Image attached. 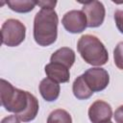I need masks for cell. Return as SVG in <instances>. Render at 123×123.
<instances>
[{
    "mask_svg": "<svg viewBox=\"0 0 123 123\" xmlns=\"http://www.w3.org/2000/svg\"><path fill=\"white\" fill-rule=\"evenodd\" d=\"M59 17L54 9H40L34 19V39L39 46H49L58 37Z\"/></svg>",
    "mask_w": 123,
    "mask_h": 123,
    "instance_id": "cell-1",
    "label": "cell"
},
{
    "mask_svg": "<svg viewBox=\"0 0 123 123\" xmlns=\"http://www.w3.org/2000/svg\"><path fill=\"white\" fill-rule=\"evenodd\" d=\"M77 50L82 59L88 64L101 66L109 61L108 50L103 42L93 35L82 36L78 40Z\"/></svg>",
    "mask_w": 123,
    "mask_h": 123,
    "instance_id": "cell-2",
    "label": "cell"
},
{
    "mask_svg": "<svg viewBox=\"0 0 123 123\" xmlns=\"http://www.w3.org/2000/svg\"><path fill=\"white\" fill-rule=\"evenodd\" d=\"M0 89L1 105L6 111L13 112L15 115L26 111L30 103L31 92L15 88L11 83L4 79H1Z\"/></svg>",
    "mask_w": 123,
    "mask_h": 123,
    "instance_id": "cell-3",
    "label": "cell"
},
{
    "mask_svg": "<svg viewBox=\"0 0 123 123\" xmlns=\"http://www.w3.org/2000/svg\"><path fill=\"white\" fill-rule=\"evenodd\" d=\"M26 36V27L18 19L10 18L1 27L2 43L9 47L18 46L23 42Z\"/></svg>",
    "mask_w": 123,
    "mask_h": 123,
    "instance_id": "cell-4",
    "label": "cell"
},
{
    "mask_svg": "<svg viewBox=\"0 0 123 123\" xmlns=\"http://www.w3.org/2000/svg\"><path fill=\"white\" fill-rule=\"evenodd\" d=\"M85 81L86 82L87 86L93 92L102 91L104 90L109 83H110V76L106 69L102 67H91L88 68L83 74Z\"/></svg>",
    "mask_w": 123,
    "mask_h": 123,
    "instance_id": "cell-5",
    "label": "cell"
},
{
    "mask_svg": "<svg viewBox=\"0 0 123 123\" xmlns=\"http://www.w3.org/2000/svg\"><path fill=\"white\" fill-rule=\"evenodd\" d=\"M82 11L86 16L87 27L97 28L104 22L106 10L102 2L100 1H88L83 3Z\"/></svg>",
    "mask_w": 123,
    "mask_h": 123,
    "instance_id": "cell-6",
    "label": "cell"
},
{
    "mask_svg": "<svg viewBox=\"0 0 123 123\" xmlns=\"http://www.w3.org/2000/svg\"><path fill=\"white\" fill-rule=\"evenodd\" d=\"M62 23L64 29L71 34H79L86 30L87 27L86 16L83 11L72 10L67 12L62 19Z\"/></svg>",
    "mask_w": 123,
    "mask_h": 123,
    "instance_id": "cell-7",
    "label": "cell"
},
{
    "mask_svg": "<svg viewBox=\"0 0 123 123\" xmlns=\"http://www.w3.org/2000/svg\"><path fill=\"white\" fill-rule=\"evenodd\" d=\"M112 116V110L110 104L103 100L93 102L88 109V118L91 123H108Z\"/></svg>",
    "mask_w": 123,
    "mask_h": 123,
    "instance_id": "cell-8",
    "label": "cell"
},
{
    "mask_svg": "<svg viewBox=\"0 0 123 123\" xmlns=\"http://www.w3.org/2000/svg\"><path fill=\"white\" fill-rule=\"evenodd\" d=\"M38 89L42 98L47 102L56 101L60 96L61 87L59 83L55 82L50 78H44L40 81Z\"/></svg>",
    "mask_w": 123,
    "mask_h": 123,
    "instance_id": "cell-9",
    "label": "cell"
},
{
    "mask_svg": "<svg viewBox=\"0 0 123 123\" xmlns=\"http://www.w3.org/2000/svg\"><path fill=\"white\" fill-rule=\"evenodd\" d=\"M44 69L48 78L54 80L57 83H67L70 79L69 68L61 63L50 62L45 65Z\"/></svg>",
    "mask_w": 123,
    "mask_h": 123,
    "instance_id": "cell-10",
    "label": "cell"
},
{
    "mask_svg": "<svg viewBox=\"0 0 123 123\" xmlns=\"http://www.w3.org/2000/svg\"><path fill=\"white\" fill-rule=\"evenodd\" d=\"M50 62H58L66 66L67 68H70L75 62V53L71 48L62 47L51 55Z\"/></svg>",
    "mask_w": 123,
    "mask_h": 123,
    "instance_id": "cell-11",
    "label": "cell"
},
{
    "mask_svg": "<svg viewBox=\"0 0 123 123\" xmlns=\"http://www.w3.org/2000/svg\"><path fill=\"white\" fill-rule=\"evenodd\" d=\"M72 91H73L74 96L79 100H86L90 98L93 94V91L89 88L86 82L85 81L83 74L77 77L75 81L73 82Z\"/></svg>",
    "mask_w": 123,
    "mask_h": 123,
    "instance_id": "cell-12",
    "label": "cell"
},
{
    "mask_svg": "<svg viewBox=\"0 0 123 123\" xmlns=\"http://www.w3.org/2000/svg\"><path fill=\"white\" fill-rule=\"evenodd\" d=\"M38 109H39V105H38V101L37 99V97L35 95H33L31 93L30 95V103L28 108L26 109V111L18 115H16L20 121L23 122H30L32 120H34L38 112Z\"/></svg>",
    "mask_w": 123,
    "mask_h": 123,
    "instance_id": "cell-13",
    "label": "cell"
},
{
    "mask_svg": "<svg viewBox=\"0 0 123 123\" xmlns=\"http://www.w3.org/2000/svg\"><path fill=\"white\" fill-rule=\"evenodd\" d=\"M6 4L12 11L15 12L26 13L34 10L37 2L32 0H9L6 2Z\"/></svg>",
    "mask_w": 123,
    "mask_h": 123,
    "instance_id": "cell-14",
    "label": "cell"
},
{
    "mask_svg": "<svg viewBox=\"0 0 123 123\" xmlns=\"http://www.w3.org/2000/svg\"><path fill=\"white\" fill-rule=\"evenodd\" d=\"M47 123H72V118L70 113L65 110L57 109L50 112Z\"/></svg>",
    "mask_w": 123,
    "mask_h": 123,
    "instance_id": "cell-15",
    "label": "cell"
},
{
    "mask_svg": "<svg viewBox=\"0 0 123 123\" xmlns=\"http://www.w3.org/2000/svg\"><path fill=\"white\" fill-rule=\"evenodd\" d=\"M114 64L121 70H123V41L117 43L113 50Z\"/></svg>",
    "mask_w": 123,
    "mask_h": 123,
    "instance_id": "cell-16",
    "label": "cell"
},
{
    "mask_svg": "<svg viewBox=\"0 0 123 123\" xmlns=\"http://www.w3.org/2000/svg\"><path fill=\"white\" fill-rule=\"evenodd\" d=\"M114 21L117 29L123 34V10H116L114 12Z\"/></svg>",
    "mask_w": 123,
    "mask_h": 123,
    "instance_id": "cell-17",
    "label": "cell"
},
{
    "mask_svg": "<svg viewBox=\"0 0 123 123\" xmlns=\"http://www.w3.org/2000/svg\"><path fill=\"white\" fill-rule=\"evenodd\" d=\"M37 5L41 9H54L57 5V1H36Z\"/></svg>",
    "mask_w": 123,
    "mask_h": 123,
    "instance_id": "cell-18",
    "label": "cell"
},
{
    "mask_svg": "<svg viewBox=\"0 0 123 123\" xmlns=\"http://www.w3.org/2000/svg\"><path fill=\"white\" fill-rule=\"evenodd\" d=\"M114 119L116 123H123V105L119 106L114 111Z\"/></svg>",
    "mask_w": 123,
    "mask_h": 123,
    "instance_id": "cell-19",
    "label": "cell"
},
{
    "mask_svg": "<svg viewBox=\"0 0 123 123\" xmlns=\"http://www.w3.org/2000/svg\"><path fill=\"white\" fill-rule=\"evenodd\" d=\"M1 123H20V119L15 115H9L1 120Z\"/></svg>",
    "mask_w": 123,
    "mask_h": 123,
    "instance_id": "cell-20",
    "label": "cell"
},
{
    "mask_svg": "<svg viewBox=\"0 0 123 123\" xmlns=\"http://www.w3.org/2000/svg\"><path fill=\"white\" fill-rule=\"evenodd\" d=\"M108 123H112V122H111V121H110V122H108Z\"/></svg>",
    "mask_w": 123,
    "mask_h": 123,
    "instance_id": "cell-21",
    "label": "cell"
}]
</instances>
